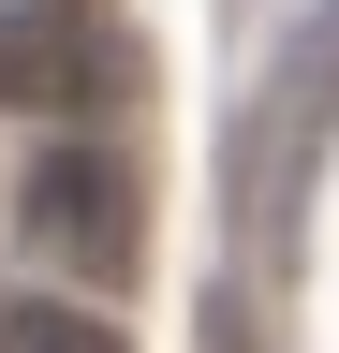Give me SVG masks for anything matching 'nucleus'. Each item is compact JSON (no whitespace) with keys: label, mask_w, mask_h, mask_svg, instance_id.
I'll return each mask as SVG.
<instances>
[{"label":"nucleus","mask_w":339,"mask_h":353,"mask_svg":"<svg viewBox=\"0 0 339 353\" xmlns=\"http://www.w3.org/2000/svg\"><path fill=\"white\" fill-rule=\"evenodd\" d=\"M15 236L74 265V280H133V250H148V176L104 148V132H45L15 176Z\"/></svg>","instance_id":"1"},{"label":"nucleus","mask_w":339,"mask_h":353,"mask_svg":"<svg viewBox=\"0 0 339 353\" xmlns=\"http://www.w3.org/2000/svg\"><path fill=\"white\" fill-rule=\"evenodd\" d=\"M118 88L104 0H0V118H89Z\"/></svg>","instance_id":"2"},{"label":"nucleus","mask_w":339,"mask_h":353,"mask_svg":"<svg viewBox=\"0 0 339 353\" xmlns=\"http://www.w3.org/2000/svg\"><path fill=\"white\" fill-rule=\"evenodd\" d=\"M0 353H118V324H89V309H45V294H0Z\"/></svg>","instance_id":"3"}]
</instances>
